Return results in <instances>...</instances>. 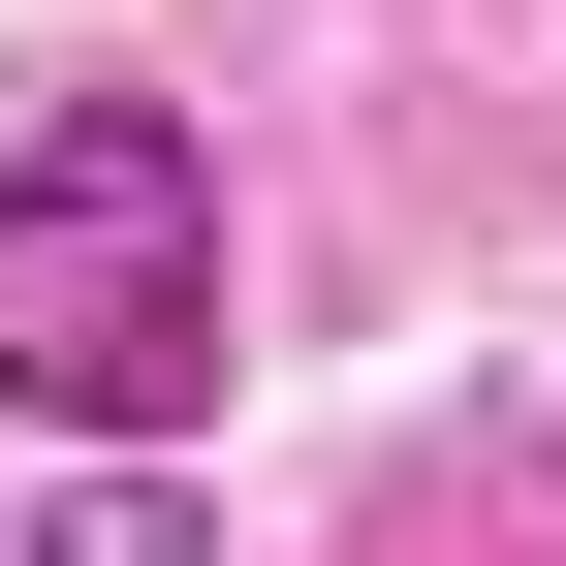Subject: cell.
<instances>
[{
	"label": "cell",
	"instance_id": "2",
	"mask_svg": "<svg viewBox=\"0 0 566 566\" xmlns=\"http://www.w3.org/2000/svg\"><path fill=\"white\" fill-rule=\"evenodd\" d=\"M32 566H221V535H189L158 472H63V504H32Z\"/></svg>",
	"mask_w": 566,
	"mask_h": 566
},
{
	"label": "cell",
	"instance_id": "1",
	"mask_svg": "<svg viewBox=\"0 0 566 566\" xmlns=\"http://www.w3.org/2000/svg\"><path fill=\"white\" fill-rule=\"evenodd\" d=\"M0 409L95 472H158L221 409V158L158 95H32L0 126Z\"/></svg>",
	"mask_w": 566,
	"mask_h": 566
}]
</instances>
